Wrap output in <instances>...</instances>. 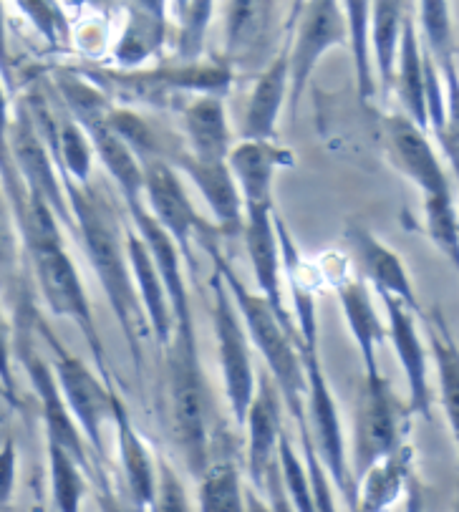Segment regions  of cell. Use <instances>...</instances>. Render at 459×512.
I'll return each mask as SVG.
<instances>
[{"mask_svg":"<svg viewBox=\"0 0 459 512\" xmlns=\"http://www.w3.org/2000/svg\"><path fill=\"white\" fill-rule=\"evenodd\" d=\"M422 43L447 81V106H459V79L454 66V36L449 0H419Z\"/></svg>","mask_w":459,"mask_h":512,"instance_id":"29","label":"cell"},{"mask_svg":"<svg viewBox=\"0 0 459 512\" xmlns=\"http://www.w3.org/2000/svg\"><path fill=\"white\" fill-rule=\"evenodd\" d=\"M215 0H190L180 13V33H177V56L180 61L200 59L205 48L207 31H210Z\"/></svg>","mask_w":459,"mask_h":512,"instance_id":"42","label":"cell"},{"mask_svg":"<svg viewBox=\"0 0 459 512\" xmlns=\"http://www.w3.org/2000/svg\"><path fill=\"white\" fill-rule=\"evenodd\" d=\"M53 84H56L61 104L66 106L69 117L76 124H81L86 132L104 124L106 117H109V111L114 109L106 91L99 89L89 76H79L74 71H61V74H56Z\"/></svg>","mask_w":459,"mask_h":512,"instance_id":"33","label":"cell"},{"mask_svg":"<svg viewBox=\"0 0 459 512\" xmlns=\"http://www.w3.org/2000/svg\"><path fill=\"white\" fill-rule=\"evenodd\" d=\"M33 263V273L38 280V291L41 298L46 301L48 311L53 316L66 318V321L74 323L81 331V336L86 338L89 349L96 356V369L111 384V376L106 371L104 361V346H101L99 328H96L94 311H91L89 293H86L84 283H81V275L76 270L74 260H71L66 245H56V248L36 250V253H28Z\"/></svg>","mask_w":459,"mask_h":512,"instance_id":"8","label":"cell"},{"mask_svg":"<svg viewBox=\"0 0 459 512\" xmlns=\"http://www.w3.org/2000/svg\"><path fill=\"white\" fill-rule=\"evenodd\" d=\"M182 129L195 157L227 159V152L233 147V132L227 122L225 96L197 94L182 109Z\"/></svg>","mask_w":459,"mask_h":512,"instance_id":"25","label":"cell"},{"mask_svg":"<svg viewBox=\"0 0 459 512\" xmlns=\"http://www.w3.org/2000/svg\"><path fill=\"white\" fill-rule=\"evenodd\" d=\"M386 137H389V154L394 159V167L407 180H412L422 190V195L452 192L447 172L424 129H419L404 114H391L386 117Z\"/></svg>","mask_w":459,"mask_h":512,"instance_id":"18","label":"cell"},{"mask_svg":"<svg viewBox=\"0 0 459 512\" xmlns=\"http://www.w3.org/2000/svg\"><path fill=\"white\" fill-rule=\"evenodd\" d=\"M86 134H89L91 144H94V154L99 157V162L104 164V169L111 175V180L117 182L119 190H122L124 202H127V205L142 202L144 169L137 154L106 127V122L89 129Z\"/></svg>","mask_w":459,"mask_h":512,"instance_id":"32","label":"cell"},{"mask_svg":"<svg viewBox=\"0 0 459 512\" xmlns=\"http://www.w3.org/2000/svg\"><path fill=\"white\" fill-rule=\"evenodd\" d=\"M16 3L51 46L69 43V21L56 6V0H16Z\"/></svg>","mask_w":459,"mask_h":512,"instance_id":"44","label":"cell"},{"mask_svg":"<svg viewBox=\"0 0 459 512\" xmlns=\"http://www.w3.org/2000/svg\"><path fill=\"white\" fill-rule=\"evenodd\" d=\"M127 258L129 268H132L134 286H137L139 303L144 308L149 328H152L154 338L162 349H167L172 336H175V316H172V306H169L167 288L162 283L157 265H154L149 248L134 227H127Z\"/></svg>","mask_w":459,"mask_h":512,"instance_id":"21","label":"cell"},{"mask_svg":"<svg viewBox=\"0 0 459 512\" xmlns=\"http://www.w3.org/2000/svg\"><path fill=\"white\" fill-rule=\"evenodd\" d=\"M167 41V16L142 8H127V23L122 36L114 43V61L122 69H139Z\"/></svg>","mask_w":459,"mask_h":512,"instance_id":"31","label":"cell"},{"mask_svg":"<svg viewBox=\"0 0 459 512\" xmlns=\"http://www.w3.org/2000/svg\"><path fill=\"white\" fill-rule=\"evenodd\" d=\"M240 235L245 240L255 280H258V293L285 323L296 326L293 313L283 303V258H280L278 233H275V205L245 207L243 233Z\"/></svg>","mask_w":459,"mask_h":512,"instance_id":"16","label":"cell"},{"mask_svg":"<svg viewBox=\"0 0 459 512\" xmlns=\"http://www.w3.org/2000/svg\"><path fill=\"white\" fill-rule=\"evenodd\" d=\"M301 359L303 371H306V422L313 444L333 485L349 500L351 507H356V482L349 467V449H346L341 417H338V407L333 402L326 371H323L321 351L318 346H301Z\"/></svg>","mask_w":459,"mask_h":512,"instance_id":"6","label":"cell"},{"mask_svg":"<svg viewBox=\"0 0 459 512\" xmlns=\"http://www.w3.org/2000/svg\"><path fill=\"white\" fill-rule=\"evenodd\" d=\"M386 311V338L391 341L409 389V412L432 417V386H429L427 349L417 331V311L394 296H381Z\"/></svg>","mask_w":459,"mask_h":512,"instance_id":"15","label":"cell"},{"mask_svg":"<svg viewBox=\"0 0 459 512\" xmlns=\"http://www.w3.org/2000/svg\"><path fill=\"white\" fill-rule=\"evenodd\" d=\"M18 225L11 200L0 185V273H11L18 265Z\"/></svg>","mask_w":459,"mask_h":512,"instance_id":"46","label":"cell"},{"mask_svg":"<svg viewBox=\"0 0 459 512\" xmlns=\"http://www.w3.org/2000/svg\"><path fill=\"white\" fill-rule=\"evenodd\" d=\"M283 409L285 404L278 386L270 379V374H263L255 384L253 402L243 419V427L248 432L245 465H248L250 482L263 495H273L275 482H278V439L283 434Z\"/></svg>","mask_w":459,"mask_h":512,"instance_id":"12","label":"cell"},{"mask_svg":"<svg viewBox=\"0 0 459 512\" xmlns=\"http://www.w3.org/2000/svg\"><path fill=\"white\" fill-rule=\"evenodd\" d=\"M338 303H341L343 318L349 326L351 336H354L356 346L361 351V361H364V374H374L379 369V346L386 341V326L381 323L379 313H376L374 303H371L369 286L364 280L346 278L336 286Z\"/></svg>","mask_w":459,"mask_h":512,"instance_id":"24","label":"cell"},{"mask_svg":"<svg viewBox=\"0 0 459 512\" xmlns=\"http://www.w3.org/2000/svg\"><path fill=\"white\" fill-rule=\"evenodd\" d=\"M424 220L429 240L459 273V215L452 192L424 195Z\"/></svg>","mask_w":459,"mask_h":512,"instance_id":"39","label":"cell"},{"mask_svg":"<svg viewBox=\"0 0 459 512\" xmlns=\"http://www.w3.org/2000/svg\"><path fill=\"white\" fill-rule=\"evenodd\" d=\"M212 296H215V308H212V323H215V341L217 354H220V369H222V386H225V399L230 404L235 422L243 427L245 412H248L250 402L255 394V369L253 356H250L248 331L243 326L238 308H235L233 296L227 291L225 280H222L220 270L215 268L212 273Z\"/></svg>","mask_w":459,"mask_h":512,"instance_id":"9","label":"cell"},{"mask_svg":"<svg viewBox=\"0 0 459 512\" xmlns=\"http://www.w3.org/2000/svg\"><path fill=\"white\" fill-rule=\"evenodd\" d=\"M13 336H16V328L11 326L3 306H0V386H3V396L8 402L18 404L16 374H13Z\"/></svg>","mask_w":459,"mask_h":512,"instance_id":"47","label":"cell"},{"mask_svg":"<svg viewBox=\"0 0 459 512\" xmlns=\"http://www.w3.org/2000/svg\"><path fill=\"white\" fill-rule=\"evenodd\" d=\"M407 16V0H374L371 6V64L381 91L391 89L396 51Z\"/></svg>","mask_w":459,"mask_h":512,"instance_id":"30","label":"cell"},{"mask_svg":"<svg viewBox=\"0 0 459 512\" xmlns=\"http://www.w3.org/2000/svg\"><path fill=\"white\" fill-rule=\"evenodd\" d=\"M200 248L207 250V255L212 258V268L220 270L227 291L233 296L235 308L243 318L250 344L263 356L270 379L275 381L280 396H283L285 409L293 414L298 429H301V452L303 462H306L308 480H311L313 505H316V510H333L336 502H333L331 485H328L331 477H328L326 467L318 457L311 429H308L306 422V371H303L301 346H298V328L285 323L260 293L250 291L238 278L233 263L217 250V235L202 238Z\"/></svg>","mask_w":459,"mask_h":512,"instance_id":"1","label":"cell"},{"mask_svg":"<svg viewBox=\"0 0 459 512\" xmlns=\"http://www.w3.org/2000/svg\"><path fill=\"white\" fill-rule=\"evenodd\" d=\"M144 185H142V200L147 210L152 212L154 220L169 233V238L175 240L180 248L182 258L187 265H195L192 258V243H200L202 238H220L217 225H210L200 212L192 205L190 195H187L185 185H182L177 169L162 157L144 159Z\"/></svg>","mask_w":459,"mask_h":512,"instance_id":"10","label":"cell"},{"mask_svg":"<svg viewBox=\"0 0 459 512\" xmlns=\"http://www.w3.org/2000/svg\"><path fill=\"white\" fill-rule=\"evenodd\" d=\"M414 414L391 389L389 379L381 371L364 374L359 396H356L354 439H351L349 467L354 482L366 467L381 460L384 454L407 442L409 422Z\"/></svg>","mask_w":459,"mask_h":512,"instance_id":"4","label":"cell"},{"mask_svg":"<svg viewBox=\"0 0 459 512\" xmlns=\"http://www.w3.org/2000/svg\"><path fill=\"white\" fill-rule=\"evenodd\" d=\"M0 76L13 89V74H11V48H8V16L6 6L0 0Z\"/></svg>","mask_w":459,"mask_h":512,"instance_id":"49","label":"cell"},{"mask_svg":"<svg viewBox=\"0 0 459 512\" xmlns=\"http://www.w3.org/2000/svg\"><path fill=\"white\" fill-rule=\"evenodd\" d=\"M278 477L283 482L285 497H288L291 507H298V510H316L306 462L296 454V447H293L288 432L280 434L278 439Z\"/></svg>","mask_w":459,"mask_h":512,"instance_id":"41","label":"cell"},{"mask_svg":"<svg viewBox=\"0 0 459 512\" xmlns=\"http://www.w3.org/2000/svg\"><path fill=\"white\" fill-rule=\"evenodd\" d=\"M76 3H94V6H104L106 0H76Z\"/></svg>","mask_w":459,"mask_h":512,"instance_id":"52","label":"cell"},{"mask_svg":"<svg viewBox=\"0 0 459 512\" xmlns=\"http://www.w3.org/2000/svg\"><path fill=\"white\" fill-rule=\"evenodd\" d=\"M127 210L134 220V230H137L139 238L149 248V255H152L154 265H157L159 275H162L169 306H172V316H175V328L195 326L190 291H187L185 273H182V260L185 258H182L180 248H177L175 240L169 238L167 230L154 220V215L147 210L144 200L137 202V205H127Z\"/></svg>","mask_w":459,"mask_h":512,"instance_id":"20","label":"cell"},{"mask_svg":"<svg viewBox=\"0 0 459 512\" xmlns=\"http://www.w3.org/2000/svg\"><path fill=\"white\" fill-rule=\"evenodd\" d=\"M56 164L64 182L89 185L94 169V144L81 124L66 117L59 119V144H56Z\"/></svg>","mask_w":459,"mask_h":512,"instance_id":"38","label":"cell"},{"mask_svg":"<svg viewBox=\"0 0 459 512\" xmlns=\"http://www.w3.org/2000/svg\"><path fill=\"white\" fill-rule=\"evenodd\" d=\"M283 106H288V48L273 56L255 79L240 124L243 139H273Z\"/></svg>","mask_w":459,"mask_h":512,"instance_id":"23","label":"cell"},{"mask_svg":"<svg viewBox=\"0 0 459 512\" xmlns=\"http://www.w3.org/2000/svg\"><path fill=\"white\" fill-rule=\"evenodd\" d=\"M18 482V447L13 439H6L0 447V510L11 505Z\"/></svg>","mask_w":459,"mask_h":512,"instance_id":"48","label":"cell"},{"mask_svg":"<svg viewBox=\"0 0 459 512\" xmlns=\"http://www.w3.org/2000/svg\"><path fill=\"white\" fill-rule=\"evenodd\" d=\"M424 328L429 336L434 364L439 374V399H442L444 417H447L449 432L459 454V344L449 333L442 313L434 311L424 316Z\"/></svg>","mask_w":459,"mask_h":512,"instance_id":"28","label":"cell"},{"mask_svg":"<svg viewBox=\"0 0 459 512\" xmlns=\"http://www.w3.org/2000/svg\"><path fill=\"white\" fill-rule=\"evenodd\" d=\"M303 3H306V0H293V3H291V11H288V21H285V28H288V31H291L293 23H296V18H298V13H301Z\"/></svg>","mask_w":459,"mask_h":512,"instance_id":"50","label":"cell"},{"mask_svg":"<svg viewBox=\"0 0 459 512\" xmlns=\"http://www.w3.org/2000/svg\"><path fill=\"white\" fill-rule=\"evenodd\" d=\"M8 84L0 76V185L6 190L8 200H11L13 215H16V225L21 220L23 210H26L28 202V192L23 187L21 175H18L16 159H13V149H11V124H13V114H11V99H8Z\"/></svg>","mask_w":459,"mask_h":512,"instance_id":"40","label":"cell"},{"mask_svg":"<svg viewBox=\"0 0 459 512\" xmlns=\"http://www.w3.org/2000/svg\"><path fill=\"white\" fill-rule=\"evenodd\" d=\"M172 3H175V11H177V16H180V13L185 11V6H187V3H190V0H172Z\"/></svg>","mask_w":459,"mask_h":512,"instance_id":"51","label":"cell"},{"mask_svg":"<svg viewBox=\"0 0 459 512\" xmlns=\"http://www.w3.org/2000/svg\"><path fill=\"white\" fill-rule=\"evenodd\" d=\"M414 452L407 442L391 449L381 460L366 467L356 480V507L359 510H384L394 505L396 497L404 492L409 477H412Z\"/></svg>","mask_w":459,"mask_h":512,"instance_id":"27","label":"cell"},{"mask_svg":"<svg viewBox=\"0 0 459 512\" xmlns=\"http://www.w3.org/2000/svg\"><path fill=\"white\" fill-rule=\"evenodd\" d=\"M391 89L396 91L404 109V117L412 119L419 129H429L427 111V71H424V46L419 41L417 21L409 13L404 21V31L399 38V51H396L394 79Z\"/></svg>","mask_w":459,"mask_h":512,"instance_id":"22","label":"cell"},{"mask_svg":"<svg viewBox=\"0 0 459 512\" xmlns=\"http://www.w3.org/2000/svg\"><path fill=\"white\" fill-rule=\"evenodd\" d=\"M169 356V402L175 439L182 449L187 470L195 477L210 465V407L197 351L195 326L175 328L167 346Z\"/></svg>","mask_w":459,"mask_h":512,"instance_id":"3","label":"cell"},{"mask_svg":"<svg viewBox=\"0 0 459 512\" xmlns=\"http://www.w3.org/2000/svg\"><path fill=\"white\" fill-rule=\"evenodd\" d=\"M48 452V480H51L53 505L64 512H76L84 505L86 497V475L89 472L81 467L69 449L56 442H46Z\"/></svg>","mask_w":459,"mask_h":512,"instance_id":"35","label":"cell"},{"mask_svg":"<svg viewBox=\"0 0 459 512\" xmlns=\"http://www.w3.org/2000/svg\"><path fill=\"white\" fill-rule=\"evenodd\" d=\"M106 89H119L132 99L162 101L175 91H192V94H220L225 96L233 86V66L225 59L210 61H180V66H159V69L137 71L122 69L109 71L101 76Z\"/></svg>","mask_w":459,"mask_h":512,"instance_id":"11","label":"cell"},{"mask_svg":"<svg viewBox=\"0 0 459 512\" xmlns=\"http://www.w3.org/2000/svg\"><path fill=\"white\" fill-rule=\"evenodd\" d=\"M265 6H268V0H230L225 28L227 56H235L260 31Z\"/></svg>","mask_w":459,"mask_h":512,"instance_id":"43","label":"cell"},{"mask_svg":"<svg viewBox=\"0 0 459 512\" xmlns=\"http://www.w3.org/2000/svg\"><path fill=\"white\" fill-rule=\"evenodd\" d=\"M162 507V510H187L192 507L190 497H187L185 485L177 477V472L167 465V462H159L157 480H154V505Z\"/></svg>","mask_w":459,"mask_h":512,"instance_id":"45","label":"cell"},{"mask_svg":"<svg viewBox=\"0 0 459 512\" xmlns=\"http://www.w3.org/2000/svg\"><path fill=\"white\" fill-rule=\"evenodd\" d=\"M200 490H197L195 505L200 510H243V482H240V470L235 462H210L202 470Z\"/></svg>","mask_w":459,"mask_h":512,"instance_id":"37","label":"cell"},{"mask_svg":"<svg viewBox=\"0 0 459 512\" xmlns=\"http://www.w3.org/2000/svg\"><path fill=\"white\" fill-rule=\"evenodd\" d=\"M106 127L137 154L139 162L152 157L169 159L177 152V147H172V144L159 134V129L154 127V124H149L144 117H139L137 111L111 109L109 117H106Z\"/></svg>","mask_w":459,"mask_h":512,"instance_id":"36","label":"cell"},{"mask_svg":"<svg viewBox=\"0 0 459 512\" xmlns=\"http://www.w3.org/2000/svg\"><path fill=\"white\" fill-rule=\"evenodd\" d=\"M371 6L374 0H343L341 3L361 101H371V96L376 94V74L371 64Z\"/></svg>","mask_w":459,"mask_h":512,"instance_id":"34","label":"cell"},{"mask_svg":"<svg viewBox=\"0 0 459 512\" xmlns=\"http://www.w3.org/2000/svg\"><path fill=\"white\" fill-rule=\"evenodd\" d=\"M291 31L296 38L288 46V111L296 122L313 71L328 51L349 46V31L338 0H306Z\"/></svg>","mask_w":459,"mask_h":512,"instance_id":"7","label":"cell"},{"mask_svg":"<svg viewBox=\"0 0 459 512\" xmlns=\"http://www.w3.org/2000/svg\"><path fill=\"white\" fill-rule=\"evenodd\" d=\"M346 248H349V255L354 258V265L359 268L361 280L371 283L379 296L401 298L417 313L422 311L407 265H404V260L394 250L386 248L379 238H374L361 225H349V230H346Z\"/></svg>","mask_w":459,"mask_h":512,"instance_id":"19","label":"cell"},{"mask_svg":"<svg viewBox=\"0 0 459 512\" xmlns=\"http://www.w3.org/2000/svg\"><path fill=\"white\" fill-rule=\"evenodd\" d=\"M167 162L197 187L205 205L215 215L220 235L243 233V195H240L233 172L227 167V159H202L195 157L190 149H177Z\"/></svg>","mask_w":459,"mask_h":512,"instance_id":"14","label":"cell"},{"mask_svg":"<svg viewBox=\"0 0 459 512\" xmlns=\"http://www.w3.org/2000/svg\"><path fill=\"white\" fill-rule=\"evenodd\" d=\"M74 215V233L79 235L84 253L101 283L106 301L122 326L129 354L137 369H142V336L149 326L144 308L139 303L132 268L127 258V227H122L114 205L96 187L64 182Z\"/></svg>","mask_w":459,"mask_h":512,"instance_id":"2","label":"cell"},{"mask_svg":"<svg viewBox=\"0 0 459 512\" xmlns=\"http://www.w3.org/2000/svg\"><path fill=\"white\" fill-rule=\"evenodd\" d=\"M36 331L41 333L48 349L53 351V374H56V381L61 386L66 407L71 409L74 419L79 422L91 452L96 454V462H101L106 457L101 432H104V424L111 422V417H114L119 394L104 376H96L79 356L69 354V349L53 336V331L38 318V313Z\"/></svg>","mask_w":459,"mask_h":512,"instance_id":"5","label":"cell"},{"mask_svg":"<svg viewBox=\"0 0 459 512\" xmlns=\"http://www.w3.org/2000/svg\"><path fill=\"white\" fill-rule=\"evenodd\" d=\"M114 432H117V449L119 462H122V475L127 482V492L137 507H152L154 505V480H157V470H154L152 454L144 444L142 434L134 427L129 409L124 407L122 396L117 399L114 407Z\"/></svg>","mask_w":459,"mask_h":512,"instance_id":"26","label":"cell"},{"mask_svg":"<svg viewBox=\"0 0 459 512\" xmlns=\"http://www.w3.org/2000/svg\"><path fill=\"white\" fill-rule=\"evenodd\" d=\"M11 149L26 192L41 195L51 205V210L56 212L61 225L74 230V215H71V205L69 197H66L64 177L59 172V164H56L53 154L48 152L46 142L36 132L23 104H18L16 117H13L11 124Z\"/></svg>","mask_w":459,"mask_h":512,"instance_id":"13","label":"cell"},{"mask_svg":"<svg viewBox=\"0 0 459 512\" xmlns=\"http://www.w3.org/2000/svg\"><path fill=\"white\" fill-rule=\"evenodd\" d=\"M296 164L291 149L280 147L273 139H240L227 152V167L233 172L243 207H270L273 182L280 169Z\"/></svg>","mask_w":459,"mask_h":512,"instance_id":"17","label":"cell"}]
</instances>
